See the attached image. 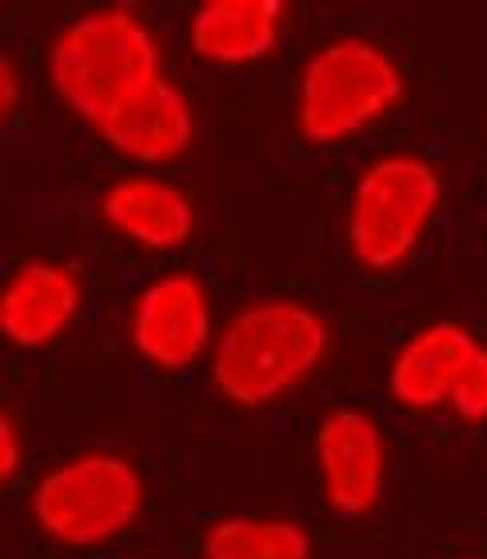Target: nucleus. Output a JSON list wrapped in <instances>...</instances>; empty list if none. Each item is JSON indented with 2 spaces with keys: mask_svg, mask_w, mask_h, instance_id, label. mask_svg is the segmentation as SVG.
I'll list each match as a JSON object with an SVG mask.
<instances>
[{
  "mask_svg": "<svg viewBox=\"0 0 487 559\" xmlns=\"http://www.w3.org/2000/svg\"><path fill=\"white\" fill-rule=\"evenodd\" d=\"M192 136H197V117H192L185 88L173 81L164 93L152 96L144 108H136L120 124H112L100 140L117 156H124V160L161 168V164L180 160L192 148Z\"/></svg>",
  "mask_w": 487,
  "mask_h": 559,
  "instance_id": "12",
  "label": "nucleus"
},
{
  "mask_svg": "<svg viewBox=\"0 0 487 559\" xmlns=\"http://www.w3.org/2000/svg\"><path fill=\"white\" fill-rule=\"evenodd\" d=\"M443 200L436 164L419 152H383L356 176L348 197V252L368 272H392L416 257Z\"/></svg>",
  "mask_w": 487,
  "mask_h": 559,
  "instance_id": "5",
  "label": "nucleus"
},
{
  "mask_svg": "<svg viewBox=\"0 0 487 559\" xmlns=\"http://www.w3.org/2000/svg\"><path fill=\"white\" fill-rule=\"evenodd\" d=\"M328 352L332 324L324 312L296 296H260L224 320L209 376L233 408H272L324 368Z\"/></svg>",
  "mask_w": 487,
  "mask_h": 559,
  "instance_id": "2",
  "label": "nucleus"
},
{
  "mask_svg": "<svg viewBox=\"0 0 487 559\" xmlns=\"http://www.w3.org/2000/svg\"><path fill=\"white\" fill-rule=\"evenodd\" d=\"M200 559H312V536L284 515H221L200 536Z\"/></svg>",
  "mask_w": 487,
  "mask_h": 559,
  "instance_id": "13",
  "label": "nucleus"
},
{
  "mask_svg": "<svg viewBox=\"0 0 487 559\" xmlns=\"http://www.w3.org/2000/svg\"><path fill=\"white\" fill-rule=\"evenodd\" d=\"M0 112H4V120L21 112V72H16V60L9 52L0 60Z\"/></svg>",
  "mask_w": 487,
  "mask_h": 559,
  "instance_id": "16",
  "label": "nucleus"
},
{
  "mask_svg": "<svg viewBox=\"0 0 487 559\" xmlns=\"http://www.w3.org/2000/svg\"><path fill=\"white\" fill-rule=\"evenodd\" d=\"M324 503L344 520H364L388 491V440L364 408H332L312 436Z\"/></svg>",
  "mask_w": 487,
  "mask_h": 559,
  "instance_id": "7",
  "label": "nucleus"
},
{
  "mask_svg": "<svg viewBox=\"0 0 487 559\" xmlns=\"http://www.w3.org/2000/svg\"><path fill=\"white\" fill-rule=\"evenodd\" d=\"M128 344L161 372H188L212 356L216 316L209 284L188 269L161 272L128 308Z\"/></svg>",
  "mask_w": 487,
  "mask_h": 559,
  "instance_id": "6",
  "label": "nucleus"
},
{
  "mask_svg": "<svg viewBox=\"0 0 487 559\" xmlns=\"http://www.w3.org/2000/svg\"><path fill=\"white\" fill-rule=\"evenodd\" d=\"M45 64L60 105L96 136L173 84L164 72L161 40L124 4L81 12L64 24L48 45Z\"/></svg>",
  "mask_w": 487,
  "mask_h": 559,
  "instance_id": "1",
  "label": "nucleus"
},
{
  "mask_svg": "<svg viewBox=\"0 0 487 559\" xmlns=\"http://www.w3.org/2000/svg\"><path fill=\"white\" fill-rule=\"evenodd\" d=\"M448 408L464 424H487V344H479L476 356L464 364V372L455 376Z\"/></svg>",
  "mask_w": 487,
  "mask_h": 559,
  "instance_id": "14",
  "label": "nucleus"
},
{
  "mask_svg": "<svg viewBox=\"0 0 487 559\" xmlns=\"http://www.w3.org/2000/svg\"><path fill=\"white\" fill-rule=\"evenodd\" d=\"M404 100V69L380 40L336 36L304 60L292 120L308 144H344Z\"/></svg>",
  "mask_w": 487,
  "mask_h": 559,
  "instance_id": "3",
  "label": "nucleus"
},
{
  "mask_svg": "<svg viewBox=\"0 0 487 559\" xmlns=\"http://www.w3.org/2000/svg\"><path fill=\"white\" fill-rule=\"evenodd\" d=\"M144 476L120 452H76L36 479L28 512L40 536L88 551L120 539L144 512Z\"/></svg>",
  "mask_w": 487,
  "mask_h": 559,
  "instance_id": "4",
  "label": "nucleus"
},
{
  "mask_svg": "<svg viewBox=\"0 0 487 559\" xmlns=\"http://www.w3.org/2000/svg\"><path fill=\"white\" fill-rule=\"evenodd\" d=\"M84 288L72 264L24 260L0 292V332L12 348L40 352L57 344L81 312Z\"/></svg>",
  "mask_w": 487,
  "mask_h": 559,
  "instance_id": "8",
  "label": "nucleus"
},
{
  "mask_svg": "<svg viewBox=\"0 0 487 559\" xmlns=\"http://www.w3.org/2000/svg\"><path fill=\"white\" fill-rule=\"evenodd\" d=\"M284 28V0H204L188 21V40L209 64H256L276 52Z\"/></svg>",
  "mask_w": 487,
  "mask_h": 559,
  "instance_id": "11",
  "label": "nucleus"
},
{
  "mask_svg": "<svg viewBox=\"0 0 487 559\" xmlns=\"http://www.w3.org/2000/svg\"><path fill=\"white\" fill-rule=\"evenodd\" d=\"M24 464V443H21V424L12 416V408L0 412V479L12 484Z\"/></svg>",
  "mask_w": 487,
  "mask_h": 559,
  "instance_id": "15",
  "label": "nucleus"
},
{
  "mask_svg": "<svg viewBox=\"0 0 487 559\" xmlns=\"http://www.w3.org/2000/svg\"><path fill=\"white\" fill-rule=\"evenodd\" d=\"M100 221L140 252H176L197 236V204L164 176H120L100 192Z\"/></svg>",
  "mask_w": 487,
  "mask_h": 559,
  "instance_id": "9",
  "label": "nucleus"
},
{
  "mask_svg": "<svg viewBox=\"0 0 487 559\" xmlns=\"http://www.w3.org/2000/svg\"><path fill=\"white\" fill-rule=\"evenodd\" d=\"M484 340L472 328L455 320H436L395 348L392 368H388V392L400 408L407 412H440L448 408L455 388V376L476 356Z\"/></svg>",
  "mask_w": 487,
  "mask_h": 559,
  "instance_id": "10",
  "label": "nucleus"
}]
</instances>
